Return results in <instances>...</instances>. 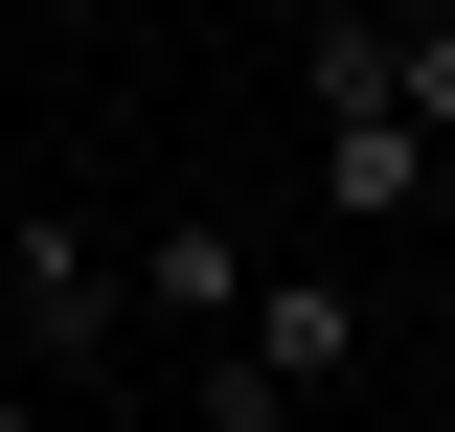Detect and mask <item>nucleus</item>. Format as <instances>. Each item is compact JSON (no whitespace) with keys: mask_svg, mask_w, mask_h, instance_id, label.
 I'll list each match as a JSON object with an SVG mask.
<instances>
[{"mask_svg":"<svg viewBox=\"0 0 455 432\" xmlns=\"http://www.w3.org/2000/svg\"><path fill=\"white\" fill-rule=\"evenodd\" d=\"M0 319L46 341V364H114V228L92 205H23L0 228Z\"/></svg>","mask_w":455,"mask_h":432,"instance_id":"f257e3e1","label":"nucleus"},{"mask_svg":"<svg viewBox=\"0 0 455 432\" xmlns=\"http://www.w3.org/2000/svg\"><path fill=\"white\" fill-rule=\"evenodd\" d=\"M433 182H455V160H433V137H410L387 92H319V205H341V228H410V205H433Z\"/></svg>","mask_w":455,"mask_h":432,"instance_id":"f03ea898","label":"nucleus"},{"mask_svg":"<svg viewBox=\"0 0 455 432\" xmlns=\"http://www.w3.org/2000/svg\"><path fill=\"white\" fill-rule=\"evenodd\" d=\"M296 92H387L410 137L455 160V23H319V46H296Z\"/></svg>","mask_w":455,"mask_h":432,"instance_id":"7ed1b4c3","label":"nucleus"},{"mask_svg":"<svg viewBox=\"0 0 455 432\" xmlns=\"http://www.w3.org/2000/svg\"><path fill=\"white\" fill-rule=\"evenodd\" d=\"M228 364L296 410V387H341V364H364V296H341V273H251V341H228Z\"/></svg>","mask_w":455,"mask_h":432,"instance_id":"20e7f679","label":"nucleus"},{"mask_svg":"<svg viewBox=\"0 0 455 432\" xmlns=\"http://www.w3.org/2000/svg\"><path fill=\"white\" fill-rule=\"evenodd\" d=\"M137 296H160V319H228V341H251V251H228V228H160V251H137Z\"/></svg>","mask_w":455,"mask_h":432,"instance_id":"39448f33","label":"nucleus"},{"mask_svg":"<svg viewBox=\"0 0 455 432\" xmlns=\"http://www.w3.org/2000/svg\"><path fill=\"white\" fill-rule=\"evenodd\" d=\"M433 341H455V251H433Z\"/></svg>","mask_w":455,"mask_h":432,"instance_id":"423d86ee","label":"nucleus"},{"mask_svg":"<svg viewBox=\"0 0 455 432\" xmlns=\"http://www.w3.org/2000/svg\"><path fill=\"white\" fill-rule=\"evenodd\" d=\"M0 432H46V410H0Z\"/></svg>","mask_w":455,"mask_h":432,"instance_id":"0eeeda50","label":"nucleus"}]
</instances>
